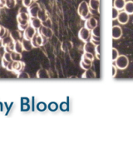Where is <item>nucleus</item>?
<instances>
[{
  "instance_id": "obj_4",
  "label": "nucleus",
  "mask_w": 133,
  "mask_h": 149,
  "mask_svg": "<svg viewBox=\"0 0 133 149\" xmlns=\"http://www.w3.org/2000/svg\"><path fill=\"white\" fill-rule=\"evenodd\" d=\"M29 20H30V16L28 13V9L24 10H20L18 14L17 15V21L18 24L24 25V24H29Z\"/></svg>"
},
{
  "instance_id": "obj_31",
  "label": "nucleus",
  "mask_w": 133,
  "mask_h": 149,
  "mask_svg": "<svg viewBox=\"0 0 133 149\" xmlns=\"http://www.w3.org/2000/svg\"><path fill=\"white\" fill-rule=\"evenodd\" d=\"M100 28L99 26H97L96 28H94L93 29L91 30V33L92 36H96V37H100Z\"/></svg>"
},
{
  "instance_id": "obj_8",
  "label": "nucleus",
  "mask_w": 133,
  "mask_h": 149,
  "mask_svg": "<svg viewBox=\"0 0 133 149\" xmlns=\"http://www.w3.org/2000/svg\"><path fill=\"white\" fill-rule=\"evenodd\" d=\"M38 33L44 38H51L53 36V31L51 28L48 27H45V26H42L39 29H38Z\"/></svg>"
},
{
  "instance_id": "obj_12",
  "label": "nucleus",
  "mask_w": 133,
  "mask_h": 149,
  "mask_svg": "<svg viewBox=\"0 0 133 149\" xmlns=\"http://www.w3.org/2000/svg\"><path fill=\"white\" fill-rule=\"evenodd\" d=\"M129 19H130V15L125 11H121V12L119 13V15H118L116 20L121 25H125L128 23Z\"/></svg>"
},
{
  "instance_id": "obj_44",
  "label": "nucleus",
  "mask_w": 133,
  "mask_h": 149,
  "mask_svg": "<svg viewBox=\"0 0 133 149\" xmlns=\"http://www.w3.org/2000/svg\"><path fill=\"white\" fill-rule=\"evenodd\" d=\"M9 63L10 62H8V61H7L4 58H2V62H1V63H2V66H3V68H7V67L8 65L9 64Z\"/></svg>"
},
{
  "instance_id": "obj_33",
  "label": "nucleus",
  "mask_w": 133,
  "mask_h": 149,
  "mask_svg": "<svg viewBox=\"0 0 133 149\" xmlns=\"http://www.w3.org/2000/svg\"><path fill=\"white\" fill-rule=\"evenodd\" d=\"M35 1L34 0H22V3H23V6L25 7V8H28L29 6H31Z\"/></svg>"
},
{
  "instance_id": "obj_30",
  "label": "nucleus",
  "mask_w": 133,
  "mask_h": 149,
  "mask_svg": "<svg viewBox=\"0 0 133 149\" xmlns=\"http://www.w3.org/2000/svg\"><path fill=\"white\" fill-rule=\"evenodd\" d=\"M94 55H95V57H96L98 60L101 58V47H100V44L96 46Z\"/></svg>"
},
{
  "instance_id": "obj_47",
  "label": "nucleus",
  "mask_w": 133,
  "mask_h": 149,
  "mask_svg": "<svg viewBox=\"0 0 133 149\" xmlns=\"http://www.w3.org/2000/svg\"><path fill=\"white\" fill-rule=\"evenodd\" d=\"M34 1H35V2H37V1H38V0H34Z\"/></svg>"
},
{
  "instance_id": "obj_9",
  "label": "nucleus",
  "mask_w": 133,
  "mask_h": 149,
  "mask_svg": "<svg viewBox=\"0 0 133 149\" xmlns=\"http://www.w3.org/2000/svg\"><path fill=\"white\" fill-rule=\"evenodd\" d=\"M37 33V30L33 28L32 26H28L26 29L24 31V33H23V38H25V39H28V40H31L34 35Z\"/></svg>"
},
{
  "instance_id": "obj_28",
  "label": "nucleus",
  "mask_w": 133,
  "mask_h": 149,
  "mask_svg": "<svg viewBox=\"0 0 133 149\" xmlns=\"http://www.w3.org/2000/svg\"><path fill=\"white\" fill-rule=\"evenodd\" d=\"M9 34L8 33V30L6 28H4L3 26H1V29H0V38H5L6 36H8Z\"/></svg>"
},
{
  "instance_id": "obj_48",
  "label": "nucleus",
  "mask_w": 133,
  "mask_h": 149,
  "mask_svg": "<svg viewBox=\"0 0 133 149\" xmlns=\"http://www.w3.org/2000/svg\"><path fill=\"white\" fill-rule=\"evenodd\" d=\"M0 29H1V25H0Z\"/></svg>"
},
{
  "instance_id": "obj_16",
  "label": "nucleus",
  "mask_w": 133,
  "mask_h": 149,
  "mask_svg": "<svg viewBox=\"0 0 133 149\" xmlns=\"http://www.w3.org/2000/svg\"><path fill=\"white\" fill-rule=\"evenodd\" d=\"M9 35L11 36L12 39L13 40V42H16V41H21L22 38L23 37V33H21L20 30H13V31H11L9 33Z\"/></svg>"
},
{
  "instance_id": "obj_29",
  "label": "nucleus",
  "mask_w": 133,
  "mask_h": 149,
  "mask_svg": "<svg viewBox=\"0 0 133 149\" xmlns=\"http://www.w3.org/2000/svg\"><path fill=\"white\" fill-rule=\"evenodd\" d=\"M4 48V52L7 53H12L14 51V42H11L10 44L7 45L6 47H3Z\"/></svg>"
},
{
  "instance_id": "obj_27",
  "label": "nucleus",
  "mask_w": 133,
  "mask_h": 149,
  "mask_svg": "<svg viewBox=\"0 0 133 149\" xmlns=\"http://www.w3.org/2000/svg\"><path fill=\"white\" fill-rule=\"evenodd\" d=\"M11 56H12V61H20L22 59V54L17 53L15 51H13L12 53H11Z\"/></svg>"
},
{
  "instance_id": "obj_40",
  "label": "nucleus",
  "mask_w": 133,
  "mask_h": 149,
  "mask_svg": "<svg viewBox=\"0 0 133 149\" xmlns=\"http://www.w3.org/2000/svg\"><path fill=\"white\" fill-rule=\"evenodd\" d=\"M18 78H29V75H28V73H27V72H19L18 75Z\"/></svg>"
},
{
  "instance_id": "obj_41",
  "label": "nucleus",
  "mask_w": 133,
  "mask_h": 149,
  "mask_svg": "<svg viewBox=\"0 0 133 149\" xmlns=\"http://www.w3.org/2000/svg\"><path fill=\"white\" fill-rule=\"evenodd\" d=\"M91 66L92 65H88V64H86L84 63L83 62H80V67L82 68V69H84V70H87V69H89V68H91Z\"/></svg>"
},
{
  "instance_id": "obj_11",
  "label": "nucleus",
  "mask_w": 133,
  "mask_h": 149,
  "mask_svg": "<svg viewBox=\"0 0 133 149\" xmlns=\"http://www.w3.org/2000/svg\"><path fill=\"white\" fill-rule=\"evenodd\" d=\"M112 36L113 39H119L122 36V29L119 25H114L112 29Z\"/></svg>"
},
{
  "instance_id": "obj_1",
  "label": "nucleus",
  "mask_w": 133,
  "mask_h": 149,
  "mask_svg": "<svg viewBox=\"0 0 133 149\" xmlns=\"http://www.w3.org/2000/svg\"><path fill=\"white\" fill-rule=\"evenodd\" d=\"M78 13L81 18L84 21L89 18L91 13H90V8L88 5V3H87L86 1H82L79 3L78 8Z\"/></svg>"
},
{
  "instance_id": "obj_13",
  "label": "nucleus",
  "mask_w": 133,
  "mask_h": 149,
  "mask_svg": "<svg viewBox=\"0 0 133 149\" xmlns=\"http://www.w3.org/2000/svg\"><path fill=\"white\" fill-rule=\"evenodd\" d=\"M88 5L90 8V13H94L99 12V8H100V0H89Z\"/></svg>"
},
{
  "instance_id": "obj_5",
  "label": "nucleus",
  "mask_w": 133,
  "mask_h": 149,
  "mask_svg": "<svg viewBox=\"0 0 133 149\" xmlns=\"http://www.w3.org/2000/svg\"><path fill=\"white\" fill-rule=\"evenodd\" d=\"M91 30L87 29L86 27L81 28V29L78 32V38L80 40H82V42H87L89 41V39L91 38Z\"/></svg>"
},
{
  "instance_id": "obj_46",
  "label": "nucleus",
  "mask_w": 133,
  "mask_h": 149,
  "mask_svg": "<svg viewBox=\"0 0 133 149\" xmlns=\"http://www.w3.org/2000/svg\"><path fill=\"white\" fill-rule=\"evenodd\" d=\"M2 47V39L0 38V48Z\"/></svg>"
},
{
  "instance_id": "obj_14",
  "label": "nucleus",
  "mask_w": 133,
  "mask_h": 149,
  "mask_svg": "<svg viewBox=\"0 0 133 149\" xmlns=\"http://www.w3.org/2000/svg\"><path fill=\"white\" fill-rule=\"evenodd\" d=\"M95 48H96V45L89 40V41L85 42L84 46H83V51H84V53H91V54H94Z\"/></svg>"
},
{
  "instance_id": "obj_32",
  "label": "nucleus",
  "mask_w": 133,
  "mask_h": 149,
  "mask_svg": "<svg viewBox=\"0 0 133 149\" xmlns=\"http://www.w3.org/2000/svg\"><path fill=\"white\" fill-rule=\"evenodd\" d=\"M112 61H113V62H115L116 60V58L119 57V55H120V54H119L118 50L115 48H112Z\"/></svg>"
},
{
  "instance_id": "obj_24",
  "label": "nucleus",
  "mask_w": 133,
  "mask_h": 149,
  "mask_svg": "<svg viewBox=\"0 0 133 149\" xmlns=\"http://www.w3.org/2000/svg\"><path fill=\"white\" fill-rule=\"evenodd\" d=\"M72 46H73V44H72L71 42H69V41H64V42L62 43L61 48H62V50L63 52H67V51H69L70 48H72Z\"/></svg>"
},
{
  "instance_id": "obj_26",
  "label": "nucleus",
  "mask_w": 133,
  "mask_h": 149,
  "mask_svg": "<svg viewBox=\"0 0 133 149\" xmlns=\"http://www.w3.org/2000/svg\"><path fill=\"white\" fill-rule=\"evenodd\" d=\"M17 5V0H6V8H13Z\"/></svg>"
},
{
  "instance_id": "obj_35",
  "label": "nucleus",
  "mask_w": 133,
  "mask_h": 149,
  "mask_svg": "<svg viewBox=\"0 0 133 149\" xmlns=\"http://www.w3.org/2000/svg\"><path fill=\"white\" fill-rule=\"evenodd\" d=\"M119 10L118 9H116V8H112V20H116V19H117V17H118V15H119Z\"/></svg>"
},
{
  "instance_id": "obj_23",
  "label": "nucleus",
  "mask_w": 133,
  "mask_h": 149,
  "mask_svg": "<svg viewBox=\"0 0 133 149\" xmlns=\"http://www.w3.org/2000/svg\"><path fill=\"white\" fill-rule=\"evenodd\" d=\"M14 51L19 53V54H22L24 50V47H23V44H22V41H16L14 42Z\"/></svg>"
},
{
  "instance_id": "obj_10",
  "label": "nucleus",
  "mask_w": 133,
  "mask_h": 149,
  "mask_svg": "<svg viewBox=\"0 0 133 149\" xmlns=\"http://www.w3.org/2000/svg\"><path fill=\"white\" fill-rule=\"evenodd\" d=\"M97 26H98V22H97V18H95L94 17H89L87 20H85L84 27L89 30H92Z\"/></svg>"
},
{
  "instance_id": "obj_7",
  "label": "nucleus",
  "mask_w": 133,
  "mask_h": 149,
  "mask_svg": "<svg viewBox=\"0 0 133 149\" xmlns=\"http://www.w3.org/2000/svg\"><path fill=\"white\" fill-rule=\"evenodd\" d=\"M25 68V63L23 61H12V72L19 73L24 71Z\"/></svg>"
},
{
  "instance_id": "obj_15",
  "label": "nucleus",
  "mask_w": 133,
  "mask_h": 149,
  "mask_svg": "<svg viewBox=\"0 0 133 149\" xmlns=\"http://www.w3.org/2000/svg\"><path fill=\"white\" fill-rule=\"evenodd\" d=\"M29 24L33 28H34L36 30H38L42 26V22L37 18H30Z\"/></svg>"
},
{
  "instance_id": "obj_2",
  "label": "nucleus",
  "mask_w": 133,
  "mask_h": 149,
  "mask_svg": "<svg viewBox=\"0 0 133 149\" xmlns=\"http://www.w3.org/2000/svg\"><path fill=\"white\" fill-rule=\"evenodd\" d=\"M115 65L118 69L124 70L129 65V58L126 55H119V57L115 61Z\"/></svg>"
},
{
  "instance_id": "obj_17",
  "label": "nucleus",
  "mask_w": 133,
  "mask_h": 149,
  "mask_svg": "<svg viewBox=\"0 0 133 149\" xmlns=\"http://www.w3.org/2000/svg\"><path fill=\"white\" fill-rule=\"evenodd\" d=\"M96 77H97L96 72L91 68L85 70V72L82 75V78H85V79H93V78H96Z\"/></svg>"
},
{
  "instance_id": "obj_42",
  "label": "nucleus",
  "mask_w": 133,
  "mask_h": 149,
  "mask_svg": "<svg viewBox=\"0 0 133 149\" xmlns=\"http://www.w3.org/2000/svg\"><path fill=\"white\" fill-rule=\"evenodd\" d=\"M30 24H24V25H21V24H18V29L20 30V31H24Z\"/></svg>"
},
{
  "instance_id": "obj_21",
  "label": "nucleus",
  "mask_w": 133,
  "mask_h": 149,
  "mask_svg": "<svg viewBox=\"0 0 133 149\" xmlns=\"http://www.w3.org/2000/svg\"><path fill=\"white\" fill-rule=\"evenodd\" d=\"M37 18H39L42 22H44V21H46L47 19L49 18L48 13V12L44 8H41V9L39 10V12L37 13Z\"/></svg>"
},
{
  "instance_id": "obj_43",
  "label": "nucleus",
  "mask_w": 133,
  "mask_h": 149,
  "mask_svg": "<svg viewBox=\"0 0 133 149\" xmlns=\"http://www.w3.org/2000/svg\"><path fill=\"white\" fill-rule=\"evenodd\" d=\"M51 20H50V18L48 19H47L46 21H44V22H42V26H45V27H48V28H51Z\"/></svg>"
},
{
  "instance_id": "obj_36",
  "label": "nucleus",
  "mask_w": 133,
  "mask_h": 149,
  "mask_svg": "<svg viewBox=\"0 0 133 149\" xmlns=\"http://www.w3.org/2000/svg\"><path fill=\"white\" fill-rule=\"evenodd\" d=\"M3 58H4L8 62H12V56H11V53H7V52H4L3 53Z\"/></svg>"
},
{
  "instance_id": "obj_25",
  "label": "nucleus",
  "mask_w": 133,
  "mask_h": 149,
  "mask_svg": "<svg viewBox=\"0 0 133 149\" xmlns=\"http://www.w3.org/2000/svg\"><path fill=\"white\" fill-rule=\"evenodd\" d=\"M12 42H13V40L12 39L11 36L8 34V35L6 36L5 38H2V46H3V47H6L7 45L10 44V43Z\"/></svg>"
},
{
  "instance_id": "obj_38",
  "label": "nucleus",
  "mask_w": 133,
  "mask_h": 149,
  "mask_svg": "<svg viewBox=\"0 0 133 149\" xmlns=\"http://www.w3.org/2000/svg\"><path fill=\"white\" fill-rule=\"evenodd\" d=\"M84 57H86L87 58H88V59L91 60L92 62L94 61V58H95V56H94V54H91V53H84V54H82Z\"/></svg>"
},
{
  "instance_id": "obj_22",
  "label": "nucleus",
  "mask_w": 133,
  "mask_h": 149,
  "mask_svg": "<svg viewBox=\"0 0 133 149\" xmlns=\"http://www.w3.org/2000/svg\"><path fill=\"white\" fill-rule=\"evenodd\" d=\"M124 11L127 12L129 15L133 14V1H127L126 5L124 7Z\"/></svg>"
},
{
  "instance_id": "obj_37",
  "label": "nucleus",
  "mask_w": 133,
  "mask_h": 149,
  "mask_svg": "<svg viewBox=\"0 0 133 149\" xmlns=\"http://www.w3.org/2000/svg\"><path fill=\"white\" fill-rule=\"evenodd\" d=\"M81 61L82 62H83L84 63H86V64H88V65H92V61L90 59H88V58H87L86 57H84L83 55H82V58H81Z\"/></svg>"
},
{
  "instance_id": "obj_45",
  "label": "nucleus",
  "mask_w": 133,
  "mask_h": 149,
  "mask_svg": "<svg viewBox=\"0 0 133 149\" xmlns=\"http://www.w3.org/2000/svg\"><path fill=\"white\" fill-rule=\"evenodd\" d=\"M6 8V0H0V9Z\"/></svg>"
},
{
  "instance_id": "obj_20",
  "label": "nucleus",
  "mask_w": 133,
  "mask_h": 149,
  "mask_svg": "<svg viewBox=\"0 0 133 149\" xmlns=\"http://www.w3.org/2000/svg\"><path fill=\"white\" fill-rule=\"evenodd\" d=\"M126 3H127L126 0H114L113 7L120 11V10L124 9V7L126 5Z\"/></svg>"
},
{
  "instance_id": "obj_6",
  "label": "nucleus",
  "mask_w": 133,
  "mask_h": 149,
  "mask_svg": "<svg viewBox=\"0 0 133 149\" xmlns=\"http://www.w3.org/2000/svg\"><path fill=\"white\" fill-rule=\"evenodd\" d=\"M27 9H28V13L30 18H37V13L39 12V10L41 9V8H40V5L37 2H34Z\"/></svg>"
},
{
  "instance_id": "obj_39",
  "label": "nucleus",
  "mask_w": 133,
  "mask_h": 149,
  "mask_svg": "<svg viewBox=\"0 0 133 149\" xmlns=\"http://www.w3.org/2000/svg\"><path fill=\"white\" fill-rule=\"evenodd\" d=\"M117 68H116V66L115 64H113V65L112 66V78H115L116 76V74H117Z\"/></svg>"
},
{
  "instance_id": "obj_19",
  "label": "nucleus",
  "mask_w": 133,
  "mask_h": 149,
  "mask_svg": "<svg viewBox=\"0 0 133 149\" xmlns=\"http://www.w3.org/2000/svg\"><path fill=\"white\" fill-rule=\"evenodd\" d=\"M22 44H23V47H24V51H27V52H29L31 51L33 48V44H32V42L31 40H28V39H25V38H23L22 40Z\"/></svg>"
},
{
  "instance_id": "obj_34",
  "label": "nucleus",
  "mask_w": 133,
  "mask_h": 149,
  "mask_svg": "<svg viewBox=\"0 0 133 149\" xmlns=\"http://www.w3.org/2000/svg\"><path fill=\"white\" fill-rule=\"evenodd\" d=\"M90 41L92 42L96 46L100 44V37H96V36L91 35V38H90Z\"/></svg>"
},
{
  "instance_id": "obj_3",
  "label": "nucleus",
  "mask_w": 133,
  "mask_h": 149,
  "mask_svg": "<svg viewBox=\"0 0 133 149\" xmlns=\"http://www.w3.org/2000/svg\"><path fill=\"white\" fill-rule=\"evenodd\" d=\"M47 40H48V38L42 37L39 33H37L36 34L34 35V37L31 39V42H32L33 48H37L41 47V46H43L44 44H46Z\"/></svg>"
},
{
  "instance_id": "obj_18",
  "label": "nucleus",
  "mask_w": 133,
  "mask_h": 149,
  "mask_svg": "<svg viewBox=\"0 0 133 149\" xmlns=\"http://www.w3.org/2000/svg\"><path fill=\"white\" fill-rule=\"evenodd\" d=\"M37 78H50V74H49L48 71L47 69H44V68H40L38 71L37 72Z\"/></svg>"
}]
</instances>
